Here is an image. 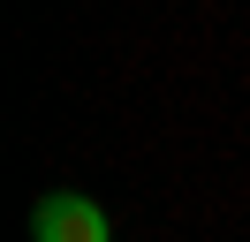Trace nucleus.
<instances>
[{"label":"nucleus","mask_w":250,"mask_h":242,"mask_svg":"<svg viewBox=\"0 0 250 242\" xmlns=\"http://www.w3.org/2000/svg\"><path fill=\"white\" fill-rule=\"evenodd\" d=\"M31 235H38V242H106V212H99L91 197L61 189V197H38Z\"/></svg>","instance_id":"f257e3e1"}]
</instances>
